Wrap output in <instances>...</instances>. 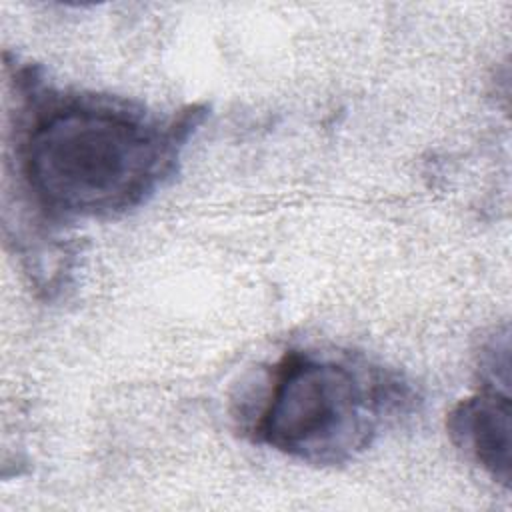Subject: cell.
I'll use <instances>...</instances> for the list:
<instances>
[{"label":"cell","mask_w":512,"mask_h":512,"mask_svg":"<svg viewBox=\"0 0 512 512\" xmlns=\"http://www.w3.org/2000/svg\"><path fill=\"white\" fill-rule=\"evenodd\" d=\"M8 92L6 176L20 218L34 230L14 242L36 286L44 260L68 274L66 224L114 220L148 204L178 174L184 150L208 116L204 104L172 112L54 86L44 68L4 52Z\"/></svg>","instance_id":"6da1fadb"},{"label":"cell","mask_w":512,"mask_h":512,"mask_svg":"<svg viewBox=\"0 0 512 512\" xmlns=\"http://www.w3.org/2000/svg\"><path fill=\"white\" fill-rule=\"evenodd\" d=\"M394 368L342 348H290L234 398L242 436L320 468L348 464L418 408Z\"/></svg>","instance_id":"7a4b0ae2"},{"label":"cell","mask_w":512,"mask_h":512,"mask_svg":"<svg viewBox=\"0 0 512 512\" xmlns=\"http://www.w3.org/2000/svg\"><path fill=\"white\" fill-rule=\"evenodd\" d=\"M452 444L502 488H510L512 406L510 390L478 384L446 414Z\"/></svg>","instance_id":"3957f363"}]
</instances>
